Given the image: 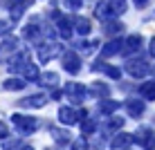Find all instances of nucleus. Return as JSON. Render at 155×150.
I'll return each instance as SVG.
<instances>
[{
  "mask_svg": "<svg viewBox=\"0 0 155 150\" xmlns=\"http://www.w3.org/2000/svg\"><path fill=\"white\" fill-rule=\"evenodd\" d=\"M142 96L144 99H155V83H146V85H142Z\"/></svg>",
  "mask_w": 155,
  "mask_h": 150,
  "instance_id": "9d476101",
  "label": "nucleus"
},
{
  "mask_svg": "<svg viewBox=\"0 0 155 150\" xmlns=\"http://www.w3.org/2000/svg\"><path fill=\"white\" fill-rule=\"evenodd\" d=\"M128 72L133 74V76H144V74H146V65H144L142 61H130L128 63Z\"/></svg>",
  "mask_w": 155,
  "mask_h": 150,
  "instance_id": "39448f33",
  "label": "nucleus"
},
{
  "mask_svg": "<svg viewBox=\"0 0 155 150\" xmlns=\"http://www.w3.org/2000/svg\"><path fill=\"white\" fill-rule=\"evenodd\" d=\"M79 116H85V112L83 114H77L74 110H70V108H61V112H58V119H61L63 123H68V126H72V123H77V119Z\"/></svg>",
  "mask_w": 155,
  "mask_h": 150,
  "instance_id": "7ed1b4c3",
  "label": "nucleus"
},
{
  "mask_svg": "<svg viewBox=\"0 0 155 150\" xmlns=\"http://www.w3.org/2000/svg\"><path fill=\"white\" fill-rule=\"evenodd\" d=\"M83 132H92L94 130V121H85V126H81Z\"/></svg>",
  "mask_w": 155,
  "mask_h": 150,
  "instance_id": "ddd939ff",
  "label": "nucleus"
},
{
  "mask_svg": "<svg viewBox=\"0 0 155 150\" xmlns=\"http://www.w3.org/2000/svg\"><path fill=\"white\" fill-rule=\"evenodd\" d=\"M79 2L81 0H68V7H79Z\"/></svg>",
  "mask_w": 155,
  "mask_h": 150,
  "instance_id": "dca6fc26",
  "label": "nucleus"
},
{
  "mask_svg": "<svg viewBox=\"0 0 155 150\" xmlns=\"http://www.w3.org/2000/svg\"><path fill=\"white\" fill-rule=\"evenodd\" d=\"M52 137H54L58 143H68L70 141V135H68L65 130H58V128H52Z\"/></svg>",
  "mask_w": 155,
  "mask_h": 150,
  "instance_id": "1a4fd4ad",
  "label": "nucleus"
},
{
  "mask_svg": "<svg viewBox=\"0 0 155 150\" xmlns=\"http://www.w3.org/2000/svg\"><path fill=\"white\" fill-rule=\"evenodd\" d=\"M16 146V139H7V141H5V150H12Z\"/></svg>",
  "mask_w": 155,
  "mask_h": 150,
  "instance_id": "2eb2a0df",
  "label": "nucleus"
},
{
  "mask_svg": "<svg viewBox=\"0 0 155 150\" xmlns=\"http://www.w3.org/2000/svg\"><path fill=\"white\" fill-rule=\"evenodd\" d=\"M43 103H45V96H43V94H36V96H29V99H23V101H20V105H23V108H41Z\"/></svg>",
  "mask_w": 155,
  "mask_h": 150,
  "instance_id": "20e7f679",
  "label": "nucleus"
},
{
  "mask_svg": "<svg viewBox=\"0 0 155 150\" xmlns=\"http://www.w3.org/2000/svg\"><path fill=\"white\" fill-rule=\"evenodd\" d=\"M119 108V103H115V101H106V103H99V110L104 112V114H110V112H115Z\"/></svg>",
  "mask_w": 155,
  "mask_h": 150,
  "instance_id": "9b49d317",
  "label": "nucleus"
},
{
  "mask_svg": "<svg viewBox=\"0 0 155 150\" xmlns=\"http://www.w3.org/2000/svg\"><path fill=\"white\" fill-rule=\"evenodd\" d=\"M23 85H25V83H23V81H18V78H14V81L9 78V81L5 83V88H7V90H20Z\"/></svg>",
  "mask_w": 155,
  "mask_h": 150,
  "instance_id": "f8f14e48",
  "label": "nucleus"
},
{
  "mask_svg": "<svg viewBox=\"0 0 155 150\" xmlns=\"http://www.w3.org/2000/svg\"><path fill=\"white\" fill-rule=\"evenodd\" d=\"M128 112H130L133 116H140L142 112H144V103H142V101L130 99V101H128Z\"/></svg>",
  "mask_w": 155,
  "mask_h": 150,
  "instance_id": "6e6552de",
  "label": "nucleus"
},
{
  "mask_svg": "<svg viewBox=\"0 0 155 150\" xmlns=\"http://www.w3.org/2000/svg\"><path fill=\"white\" fill-rule=\"evenodd\" d=\"M135 139H137V141H140L146 150H151V148L155 146V135H153L151 130H148V128H142V130L137 132V137H135Z\"/></svg>",
  "mask_w": 155,
  "mask_h": 150,
  "instance_id": "f03ea898",
  "label": "nucleus"
},
{
  "mask_svg": "<svg viewBox=\"0 0 155 150\" xmlns=\"http://www.w3.org/2000/svg\"><path fill=\"white\" fill-rule=\"evenodd\" d=\"M133 139L135 137H130V135H117L113 139V148H128L133 143Z\"/></svg>",
  "mask_w": 155,
  "mask_h": 150,
  "instance_id": "423d86ee",
  "label": "nucleus"
},
{
  "mask_svg": "<svg viewBox=\"0 0 155 150\" xmlns=\"http://www.w3.org/2000/svg\"><path fill=\"white\" fill-rule=\"evenodd\" d=\"M12 121H14V126L18 128L23 135H29V132H34L36 126H38V121H36L34 116H20V114H14Z\"/></svg>",
  "mask_w": 155,
  "mask_h": 150,
  "instance_id": "f257e3e1",
  "label": "nucleus"
},
{
  "mask_svg": "<svg viewBox=\"0 0 155 150\" xmlns=\"http://www.w3.org/2000/svg\"><path fill=\"white\" fill-rule=\"evenodd\" d=\"M63 65H65V69H68V72H79V58L77 56H74V54H68L65 56V61H63Z\"/></svg>",
  "mask_w": 155,
  "mask_h": 150,
  "instance_id": "0eeeda50",
  "label": "nucleus"
},
{
  "mask_svg": "<svg viewBox=\"0 0 155 150\" xmlns=\"http://www.w3.org/2000/svg\"><path fill=\"white\" fill-rule=\"evenodd\" d=\"M72 150H85V141H83V139H79V141L72 146Z\"/></svg>",
  "mask_w": 155,
  "mask_h": 150,
  "instance_id": "4468645a",
  "label": "nucleus"
},
{
  "mask_svg": "<svg viewBox=\"0 0 155 150\" xmlns=\"http://www.w3.org/2000/svg\"><path fill=\"white\" fill-rule=\"evenodd\" d=\"M20 150H31V148H29V146H25V148H20Z\"/></svg>",
  "mask_w": 155,
  "mask_h": 150,
  "instance_id": "f3484780",
  "label": "nucleus"
}]
</instances>
